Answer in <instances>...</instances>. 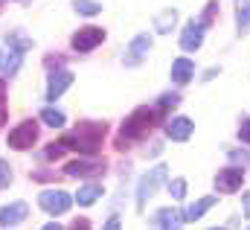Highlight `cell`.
Wrapping results in <instances>:
<instances>
[{
  "label": "cell",
  "instance_id": "20",
  "mask_svg": "<svg viewBox=\"0 0 250 230\" xmlns=\"http://www.w3.org/2000/svg\"><path fill=\"white\" fill-rule=\"evenodd\" d=\"M41 122H44V125H50V128H64L67 116H64L59 108H44V111H41Z\"/></svg>",
  "mask_w": 250,
  "mask_h": 230
},
{
  "label": "cell",
  "instance_id": "28",
  "mask_svg": "<svg viewBox=\"0 0 250 230\" xmlns=\"http://www.w3.org/2000/svg\"><path fill=\"white\" fill-rule=\"evenodd\" d=\"M9 184H12V169L6 161H0V189H6Z\"/></svg>",
  "mask_w": 250,
  "mask_h": 230
},
{
  "label": "cell",
  "instance_id": "16",
  "mask_svg": "<svg viewBox=\"0 0 250 230\" xmlns=\"http://www.w3.org/2000/svg\"><path fill=\"white\" fill-rule=\"evenodd\" d=\"M192 76H195V64L189 58H175L172 61V82L175 85H187Z\"/></svg>",
  "mask_w": 250,
  "mask_h": 230
},
{
  "label": "cell",
  "instance_id": "6",
  "mask_svg": "<svg viewBox=\"0 0 250 230\" xmlns=\"http://www.w3.org/2000/svg\"><path fill=\"white\" fill-rule=\"evenodd\" d=\"M38 204H41V210H47L50 216H62L70 210V204H73V198L62 192V189H44L41 195H38Z\"/></svg>",
  "mask_w": 250,
  "mask_h": 230
},
{
  "label": "cell",
  "instance_id": "7",
  "mask_svg": "<svg viewBox=\"0 0 250 230\" xmlns=\"http://www.w3.org/2000/svg\"><path fill=\"white\" fill-rule=\"evenodd\" d=\"M204 32H207V26H204L198 18H192V21L187 23V29H184V35H181V50H187V53L201 50V44H204Z\"/></svg>",
  "mask_w": 250,
  "mask_h": 230
},
{
  "label": "cell",
  "instance_id": "5",
  "mask_svg": "<svg viewBox=\"0 0 250 230\" xmlns=\"http://www.w3.org/2000/svg\"><path fill=\"white\" fill-rule=\"evenodd\" d=\"M35 140H38V122L26 119V122H21L18 128H12V131H9V140H6V143H9L12 149L23 152V149H29Z\"/></svg>",
  "mask_w": 250,
  "mask_h": 230
},
{
  "label": "cell",
  "instance_id": "11",
  "mask_svg": "<svg viewBox=\"0 0 250 230\" xmlns=\"http://www.w3.org/2000/svg\"><path fill=\"white\" fill-rule=\"evenodd\" d=\"M148 50H151V38H148L146 32L137 35V38H131V44H128V50H125V64H128V67L140 64L143 58L148 56Z\"/></svg>",
  "mask_w": 250,
  "mask_h": 230
},
{
  "label": "cell",
  "instance_id": "23",
  "mask_svg": "<svg viewBox=\"0 0 250 230\" xmlns=\"http://www.w3.org/2000/svg\"><path fill=\"white\" fill-rule=\"evenodd\" d=\"M169 195H172L175 201H181V198L187 195V178H172V181H169Z\"/></svg>",
  "mask_w": 250,
  "mask_h": 230
},
{
  "label": "cell",
  "instance_id": "29",
  "mask_svg": "<svg viewBox=\"0 0 250 230\" xmlns=\"http://www.w3.org/2000/svg\"><path fill=\"white\" fill-rule=\"evenodd\" d=\"M227 155H230V161H239V163L250 166V152H239V149H230Z\"/></svg>",
  "mask_w": 250,
  "mask_h": 230
},
{
  "label": "cell",
  "instance_id": "13",
  "mask_svg": "<svg viewBox=\"0 0 250 230\" xmlns=\"http://www.w3.org/2000/svg\"><path fill=\"white\" fill-rule=\"evenodd\" d=\"M192 128H195V122H192L189 116H172V119L166 122V137L175 140V143H184V140L192 137Z\"/></svg>",
  "mask_w": 250,
  "mask_h": 230
},
{
  "label": "cell",
  "instance_id": "12",
  "mask_svg": "<svg viewBox=\"0 0 250 230\" xmlns=\"http://www.w3.org/2000/svg\"><path fill=\"white\" fill-rule=\"evenodd\" d=\"M70 85H73V73H70V70H53L50 79H47V99L56 102Z\"/></svg>",
  "mask_w": 250,
  "mask_h": 230
},
{
  "label": "cell",
  "instance_id": "1",
  "mask_svg": "<svg viewBox=\"0 0 250 230\" xmlns=\"http://www.w3.org/2000/svg\"><path fill=\"white\" fill-rule=\"evenodd\" d=\"M105 131H108L105 122H82L73 134H64L62 143H64V149H76L82 155H96L99 146H102Z\"/></svg>",
  "mask_w": 250,
  "mask_h": 230
},
{
  "label": "cell",
  "instance_id": "32",
  "mask_svg": "<svg viewBox=\"0 0 250 230\" xmlns=\"http://www.w3.org/2000/svg\"><path fill=\"white\" fill-rule=\"evenodd\" d=\"M242 207H245V216L250 219V192H245V195H242Z\"/></svg>",
  "mask_w": 250,
  "mask_h": 230
},
{
  "label": "cell",
  "instance_id": "15",
  "mask_svg": "<svg viewBox=\"0 0 250 230\" xmlns=\"http://www.w3.org/2000/svg\"><path fill=\"white\" fill-rule=\"evenodd\" d=\"M215 201H218V195H207V198H201V201H195V204H189L187 210L181 213V219L184 222H198L209 207H215Z\"/></svg>",
  "mask_w": 250,
  "mask_h": 230
},
{
  "label": "cell",
  "instance_id": "18",
  "mask_svg": "<svg viewBox=\"0 0 250 230\" xmlns=\"http://www.w3.org/2000/svg\"><path fill=\"white\" fill-rule=\"evenodd\" d=\"M178 23V9H163V12H157L154 15V29L160 32V35H166V32H172V26Z\"/></svg>",
  "mask_w": 250,
  "mask_h": 230
},
{
  "label": "cell",
  "instance_id": "27",
  "mask_svg": "<svg viewBox=\"0 0 250 230\" xmlns=\"http://www.w3.org/2000/svg\"><path fill=\"white\" fill-rule=\"evenodd\" d=\"M215 12H218V3H215V0H209V3H207V9H204V15H201L198 21H201L204 26H209V23H212V18H215Z\"/></svg>",
  "mask_w": 250,
  "mask_h": 230
},
{
  "label": "cell",
  "instance_id": "21",
  "mask_svg": "<svg viewBox=\"0 0 250 230\" xmlns=\"http://www.w3.org/2000/svg\"><path fill=\"white\" fill-rule=\"evenodd\" d=\"M73 9H76L79 15H87V18H90V15H99V12H102V3H96V0H76Z\"/></svg>",
  "mask_w": 250,
  "mask_h": 230
},
{
  "label": "cell",
  "instance_id": "10",
  "mask_svg": "<svg viewBox=\"0 0 250 230\" xmlns=\"http://www.w3.org/2000/svg\"><path fill=\"white\" fill-rule=\"evenodd\" d=\"M64 172L70 178H93L105 172V161H73L64 166Z\"/></svg>",
  "mask_w": 250,
  "mask_h": 230
},
{
  "label": "cell",
  "instance_id": "33",
  "mask_svg": "<svg viewBox=\"0 0 250 230\" xmlns=\"http://www.w3.org/2000/svg\"><path fill=\"white\" fill-rule=\"evenodd\" d=\"M105 228H120V219H117V216H111V219H108V222H105Z\"/></svg>",
  "mask_w": 250,
  "mask_h": 230
},
{
  "label": "cell",
  "instance_id": "24",
  "mask_svg": "<svg viewBox=\"0 0 250 230\" xmlns=\"http://www.w3.org/2000/svg\"><path fill=\"white\" fill-rule=\"evenodd\" d=\"M178 102H181V96H178V93H163V96H160V102H157V114H166V111H169V108H175Z\"/></svg>",
  "mask_w": 250,
  "mask_h": 230
},
{
  "label": "cell",
  "instance_id": "2",
  "mask_svg": "<svg viewBox=\"0 0 250 230\" xmlns=\"http://www.w3.org/2000/svg\"><path fill=\"white\" fill-rule=\"evenodd\" d=\"M154 114H157V111L137 108V111H134V114L123 122V134H120L117 146H120V149H125V143H128V140H140V137H143V134L154 125Z\"/></svg>",
  "mask_w": 250,
  "mask_h": 230
},
{
  "label": "cell",
  "instance_id": "26",
  "mask_svg": "<svg viewBox=\"0 0 250 230\" xmlns=\"http://www.w3.org/2000/svg\"><path fill=\"white\" fill-rule=\"evenodd\" d=\"M64 152H67V149H64V143H50V146L44 149V158H47V161H59Z\"/></svg>",
  "mask_w": 250,
  "mask_h": 230
},
{
  "label": "cell",
  "instance_id": "31",
  "mask_svg": "<svg viewBox=\"0 0 250 230\" xmlns=\"http://www.w3.org/2000/svg\"><path fill=\"white\" fill-rule=\"evenodd\" d=\"M3 102H6V85L0 79V125H6V108H3Z\"/></svg>",
  "mask_w": 250,
  "mask_h": 230
},
{
  "label": "cell",
  "instance_id": "17",
  "mask_svg": "<svg viewBox=\"0 0 250 230\" xmlns=\"http://www.w3.org/2000/svg\"><path fill=\"white\" fill-rule=\"evenodd\" d=\"M102 184H84L79 192H76V201H79V207H90L93 201H99L102 198Z\"/></svg>",
  "mask_w": 250,
  "mask_h": 230
},
{
  "label": "cell",
  "instance_id": "30",
  "mask_svg": "<svg viewBox=\"0 0 250 230\" xmlns=\"http://www.w3.org/2000/svg\"><path fill=\"white\" fill-rule=\"evenodd\" d=\"M239 140L250 146V116L245 119V122H242V125H239Z\"/></svg>",
  "mask_w": 250,
  "mask_h": 230
},
{
  "label": "cell",
  "instance_id": "14",
  "mask_svg": "<svg viewBox=\"0 0 250 230\" xmlns=\"http://www.w3.org/2000/svg\"><path fill=\"white\" fill-rule=\"evenodd\" d=\"M26 216H29V207H26L23 201L6 204V207H0V228H15V225H21Z\"/></svg>",
  "mask_w": 250,
  "mask_h": 230
},
{
  "label": "cell",
  "instance_id": "8",
  "mask_svg": "<svg viewBox=\"0 0 250 230\" xmlns=\"http://www.w3.org/2000/svg\"><path fill=\"white\" fill-rule=\"evenodd\" d=\"M21 61H23V50L18 47H0V79H9L21 70Z\"/></svg>",
  "mask_w": 250,
  "mask_h": 230
},
{
  "label": "cell",
  "instance_id": "22",
  "mask_svg": "<svg viewBox=\"0 0 250 230\" xmlns=\"http://www.w3.org/2000/svg\"><path fill=\"white\" fill-rule=\"evenodd\" d=\"M236 23H239V32H242V35L250 29V3H239V9H236Z\"/></svg>",
  "mask_w": 250,
  "mask_h": 230
},
{
  "label": "cell",
  "instance_id": "25",
  "mask_svg": "<svg viewBox=\"0 0 250 230\" xmlns=\"http://www.w3.org/2000/svg\"><path fill=\"white\" fill-rule=\"evenodd\" d=\"M6 44H12V47H18V50H23V53H26V50L32 47V41H29V38H23L21 32H12V35L6 38Z\"/></svg>",
  "mask_w": 250,
  "mask_h": 230
},
{
  "label": "cell",
  "instance_id": "9",
  "mask_svg": "<svg viewBox=\"0 0 250 230\" xmlns=\"http://www.w3.org/2000/svg\"><path fill=\"white\" fill-rule=\"evenodd\" d=\"M242 184H245V169H239V166H227V169H221L215 175V189L218 192H236Z\"/></svg>",
  "mask_w": 250,
  "mask_h": 230
},
{
  "label": "cell",
  "instance_id": "3",
  "mask_svg": "<svg viewBox=\"0 0 250 230\" xmlns=\"http://www.w3.org/2000/svg\"><path fill=\"white\" fill-rule=\"evenodd\" d=\"M166 169H169V166L157 163L151 172L140 181V186H137V210H143V207H146V198H148V195H154V192H157V186L166 181Z\"/></svg>",
  "mask_w": 250,
  "mask_h": 230
},
{
  "label": "cell",
  "instance_id": "19",
  "mask_svg": "<svg viewBox=\"0 0 250 230\" xmlns=\"http://www.w3.org/2000/svg\"><path fill=\"white\" fill-rule=\"evenodd\" d=\"M181 222H184L181 213L178 210H169V207H163V210H157L151 216V225H157V228H178Z\"/></svg>",
  "mask_w": 250,
  "mask_h": 230
},
{
  "label": "cell",
  "instance_id": "4",
  "mask_svg": "<svg viewBox=\"0 0 250 230\" xmlns=\"http://www.w3.org/2000/svg\"><path fill=\"white\" fill-rule=\"evenodd\" d=\"M102 41H105V29H102V26H82V29L73 35L70 44H73L76 53H90V50L99 47Z\"/></svg>",
  "mask_w": 250,
  "mask_h": 230
}]
</instances>
